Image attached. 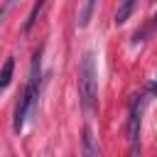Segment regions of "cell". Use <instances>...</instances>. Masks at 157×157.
I'll use <instances>...</instances> for the list:
<instances>
[{
    "label": "cell",
    "instance_id": "4",
    "mask_svg": "<svg viewBox=\"0 0 157 157\" xmlns=\"http://www.w3.org/2000/svg\"><path fill=\"white\" fill-rule=\"evenodd\" d=\"M96 5H98V0H81V5H78V20H76V25L81 29L88 27V22H91V17L96 12Z\"/></svg>",
    "mask_w": 157,
    "mask_h": 157
},
{
    "label": "cell",
    "instance_id": "5",
    "mask_svg": "<svg viewBox=\"0 0 157 157\" xmlns=\"http://www.w3.org/2000/svg\"><path fill=\"white\" fill-rule=\"evenodd\" d=\"M44 5H47V0H37V2L32 5V10H29V15H27L25 25L20 27V32H22V34H29V32H32V27L37 25V17H39V12L44 10Z\"/></svg>",
    "mask_w": 157,
    "mask_h": 157
},
{
    "label": "cell",
    "instance_id": "9",
    "mask_svg": "<svg viewBox=\"0 0 157 157\" xmlns=\"http://www.w3.org/2000/svg\"><path fill=\"white\" fill-rule=\"evenodd\" d=\"M15 2H17V0H2V5H0V27H2L5 17L10 15V10L15 7Z\"/></svg>",
    "mask_w": 157,
    "mask_h": 157
},
{
    "label": "cell",
    "instance_id": "1",
    "mask_svg": "<svg viewBox=\"0 0 157 157\" xmlns=\"http://www.w3.org/2000/svg\"><path fill=\"white\" fill-rule=\"evenodd\" d=\"M39 76H42V47L34 52V59H32V66H29V78H27V86L15 105V118H12V128L15 132H20L27 123V118L34 113L37 108V101H39Z\"/></svg>",
    "mask_w": 157,
    "mask_h": 157
},
{
    "label": "cell",
    "instance_id": "8",
    "mask_svg": "<svg viewBox=\"0 0 157 157\" xmlns=\"http://www.w3.org/2000/svg\"><path fill=\"white\" fill-rule=\"evenodd\" d=\"M81 152H83V155H88V157H96V155H101L98 145L93 142V132H91V128H88V125L83 128V147H81Z\"/></svg>",
    "mask_w": 157,
    "mask_h": 157
},
{
    "label": "cell",
    "instance_id": "3",
    "mask_svg": "<svg viewBox=\"0 0 157 157\" xmlns=\"http://www.w3.org/2000/svg\"><path fill=\"white\" fill-rule=\"evenodd\" d=\"M142 108H145V98L140 93H135L130 98L128 105V152L135 157L140 155V130H142Z\"/></svg>",
    "mask_w": 157,
    "mask_h": 157
},
{
    "label": "cell",
    "instance_id": "6",
    "mask_svg": "<svg viewBox=\"0 0 157 157\" xmlns=\"http://www.w3.org/2000/svg\"><path fill=\"white\" fill-rule=\"evenodd\" d=\"M135 7H137V0H120L118 10H115V25H125Z\"/></svg>",
    "mask_w": 157,
    "mask_h": 157
},
{
    "label": "cell",
    "instance_id": "7",
    "mask_svg": "<svg viewBox=\"0 0 157 157\" xmlns=\"http://www.w3.org/2000/svg\"><path fill=\"white\" fill-rule=\"evenodd\" d=\"M12 74H15V56H7V59H5V64H2V69H0V93L10 86Z\"/></svg>",
    "mask_w": 157,
    "mask_h": 157
},
{
    "label": "cell",
    "instance_id": "2",
    "mask_svg": "<svg viewBox=\"0 0 157 157\" xmlns=\"http://www.w3.org/2000/svg\"><path fill=\"white\" fill-rule=\"evenodd\" d=\"M78 98L83 103V108L91 113L96 110L98 105V78H96V59H93V52H86L81 56V64H78Z\"/></svg>",
    "mask_w": 157,
    "mask_h": 157
}]
</instances>
